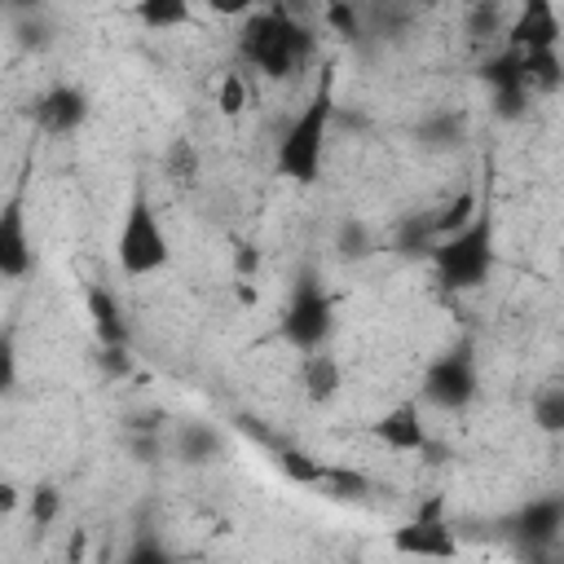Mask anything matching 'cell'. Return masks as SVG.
I'll return each instance as SVG.
<instances>
[{"mask_svg":"<svg viewBox=\"0 0 564 564\" xmlns=\"http://www.w3.org/2000/svg\"><path fill=\"white\" fill-rule=\"evenodd\" d=\"M317 53V40L313 31L295 18V9L286 4H264V9H251L242 18V31H238V57L260 70L264 79H291L300 75Z\"/></svg>","mask_w":564,"mask_h":564,"instance_id":"obj_1","label":"cell"},{"mask_svg":"<svg viewBox=\"0 0 564 564\" xmlns=\"http://www.w3.org/2000/svg\"><path fill=\"white\" fill-rule=\"evenodd\" d=\"M330 123H335V75L326 70V75L317 79L313 97L304 101V110L286 123L278 150H273L278 176H286V181H295V185H313V181L322 176Z\"/></svg>","mask_w":564,"mask_h":564,"instance_id":"obj_2","label":"cell"},{"mask_svg":"<svg viewBox=\"0 0 564 564\" xmlns=\"http://www.w3.org/2000/svg\"><path fill=\"white\" fill-rule=\"evenodd\" d=\"M427 264H432V278H436L445 291H476V286H485L489 273H494V264H498V247H494V207L485 203L480 216H476L467 229L441 238V242L432 247Z\"/></svg>","mask_w":564,"mask_h":564,"instance_id":"obj_3","label":"cell"},{"mask_svg":"<svg viewBox=\"0 0 564 564\" xmlns=\"http://www.w3.org/2000/svg\"><path fill=\"white\" fill-rule=\"evenodd\" d=\"M115 260H119L123 278H150V273L167 269V260H172V242H167L163 220H159V212L145 194H132V203L119 220Z\"/></svg>","mask_w":564,"mask_h":564,"instance_id":"obj_4","label":"cell"},{"mask_svg":"<svg viewBox=\"0 0 564 564\" xmlns=\"http://www.w3.org/2000/svg\"><path fill=\"white\" fill-rule=\"evenodd\" d=\"M330 330H335V304H330L326 286L304 273V278L295 282L291 300H286V313H282V322H278V335H282L295 352L308 357V352H322V348H326Z\"/></svg>","mask_w":564,"mask_h":564,"instance_id":"obj_5","label":"cell"},{"mask_svg":"<svg viewBox=\"0 0 564 564\" xmlns=\"http://www.w3.org/2000/svg\"><path fill=\"white\" fill-rule=\"evenodd\" d=\"M388 546L401 560H423V564H449V560H458V533L445 520V498H427L405 524L392 529Z\"/></svg>","mask_w":564,"mask_h":564,"instance_id":"obj_6","label":"cell"},{"mask_svg":"<svg viewBox=\"0 0 564 564\" xmlns=\"http://www.w3.org/2000/svg\"><path fill=\"white\" fill-rule=\"evenodd\" d=\"M476 388H480V375H476L471 348H449L432 357L423 370V401L436 410H467Z\"/></svg>","mask_w":564,"mask_h":564,"instance_id":"obj_7","label":"cell"},{"mask_svg":"<svg viewBox=\"0 0 564 564\" xmlns=\"http://www.w3.org/2000/svg\"><path fill=\"white\" fill-rule=\"evenodd\" d=\"M480 79H485V88H489V101H494L498 119H520V115L529 110L533 93H529V84H524L520 53H511L507 44H502L494 57L480 62Z\"/></svg>","mask_w":564,"mask_h":564,"instance_id":"obj_8","label":"cell"},{"mask_svg":"<svg viewBox=\"0 0 564 564\" xmlns=\"http://www.w3.org/2000/svg\"><path fill=\"white\" fill-rule=\"evenodd\" d=\"M560 40H564V22L551 0H529L511 13V26H507L511 53H546V48H560Z\"/></svg>","mask_w":564,"mask_h":564,"instance_id":"obj_9","label":"cell"},{"mask_svg":"<svg viewBox=\"0 0 564 564\" xmlns=\"http://www.w3.org/2000/svg\"><path fill=\"white\" fill-rule=\"evenodd\" d=\"M88 119V97L79 84H48L35 106H31V123L44 132V137H70L79 132V123Z\"/></svg>","mask_w":564,"mask_h":564,"instance_id":"obj_10","label":"cell"},{"mask_svg":"<svg viewBox=\"0 0 564 564\" xmlns=\"http://www.w3.org/2000/svg\"><path fill=\"white\" fill-rule=\"evenodd\" d=\"M370 436H375L383 449H392V454H423V449L432 445L419 401H401V405H392L388 414H379V419L370 423Z\"/></svg>","mask_w":564,"mask_h":564,"instance_id":"obj_11","label":"cell"},{"mask_svg":"<svg viewBox=\"0 0 564 564\" xmlns=\"http://www.w3.org/2000/svg\"><path fill=\"white\" fill-rule=\"evenodd\" d=\"M516 538L520 546L529 551H551L564 533V498L560 494H546V498H529L520 511H516Z\"/></svg>","mask_w":564,"mask_h":564,"instance_id":"obj_12","label":"cell"},{"mask_svg":"<svg viewBox=\"0 0 564 564\" xmlns=\"http://www.w3.org/2000/svg\"><path fill=\"white\" fill-rule=\"evenodd\" d=\"M31 264H35V251H31V234H26V212L18 198H9L0 212V278L18 282L31 273Z\"/></svg>","mask_w":564,"mask_h":564,"instance_id":"obj_13","label":"cell"},{"mask_svg":"<svg viewBox=\"0 0 564 564\" xmlns=\"http://www.w3.org/2000/svg\"><path fill=\"white\" fill-rule=\"evenodd\" d=\"M84 308H88V322H93V335H97L101 348H128L132 326H128V317H123L119 295H115L106 282H93V286L84 291Z\"/></svg>","mask_w":564,"mask_h":564,"instance_id":"obj_14","label":"cell"},{"mask_svg":"<svg viewBox=\"0 0 564 564\" xmlns=\"http://www.w3.org/2000/svg\"><path fill=\"white\" fill-rule=\"evenodd\" d=\"M300 388H304V397H308L313 405L335 401V397H339V388H344V366H339V357H335L330 348L308 352V357H304V366H300Z\"/></svg>","mask_w":564,"mask_h":564,"instance_id":"obj_15","label":"cell"},{"mask_svg":"<svg viewBox=\"0 0 564 564\" xmlns=\"http://www.w3.org/2000/svg\"><path fill=\"white\" fill-rule=\"evenodd\" d=\"M273 463H278V471L291 480V485H300V489H326V476H330V463H322V458H313V454H304V449H295V445H278L273 449Z\"/></svg>","mask_w":564,"mask_h":564,"instance_id":"obj_16","label":"cell"},{"mask_svg":"<svg viewBox=\"0 0 564 564\" xmlns=\"http://www.w3.org/2000/svg\"><path fill=\"white\" fill-rule=\"evenodd\" d=\"M163 176H167L176 189H194V185L203 181V154H198V145H194L189 137L167 141V150H163Z\"/></svg>","mask_w":564,"mask_h":564,"instance_id":"obj_17","label":"cell"},{"mask_svg":"<svg viewBox=\"0 0 564 564\" xmlns=\"http://www.w3.org/2000/svg\"><path fill=\"white\" fill-rule=\"evenodd\" d=\"M520 70H524V84H529L533 97H546V93L564 88V57H560V48L520 53Z\"/></svg>","mask_w":564,"mask_h":564,"instance_id":"obj_18","label":"cell"},{"mask_svg":"<svg viewBox=\"0 0 564 564\" xmlns=\"http://www.w3.org/2000/svg\"><path fill=\"white\" fill-rule=\"evenodd\" d=\"M212 101H216V115H220V119H242V115L251 110V79H247V70H242V66H229V70L216 79Z\"/></svg>","mask_w":564,"mask_h":564,"instance_id":"obj_19","label":"cell"},{"mask_svg":"<svg viewBox=\"0 0 564 564\" xmlns=\"http://www.w3.org/2000/svg\"><path fill=\"white\" fill-rule=\"evenodd\" d=\"M529 419L546 436H564V383H546L529 401Z\"/></svg>","mask_w":564,"mask_h":564,"instance_id":"obj_20","label":"cell"},{"mask_svg":"<svg viewBox=\"0 0 564 564\" xmlns=\"http://www.w3.org/2000/svg\"><path fill=\"white\" fill-rule=\"evenodd\" d=\"M132 18H137L145 31H176V26H185V22L194 18V9H189L185 0H141V4L132 9Z\"/></svg>","mask_w":564,"mask_h":564,"instance_id":"obj_21","label":"cell"},{"mask_svg":"<svg viewBox=\"0 0 564 564\" xmlns=\"http://www.w3.org/2000/svg\"><path fill=\"white\" fill-rule=\"evenodd\" d=\"M176 454L185 463H207V458L220 454V436L212 427H203V423H181L176 427Z\"/></svg>","mask_w":564,"mask_h":564,"instance_id":"obj_22","label":"cell"},{"mask_svg":"<svg viewBox=\"0 0 564 564\" xmlns=\"http://www.w3.org/2000/svg\"><path fill=\"white\" fill-rule=\"evenodd\" d=\"M322 22L330 26V35H339V40H361V35H370L366 31V9L361 4H348V0H330L326 9H322Z\"/></svg>","mask_w":564,"mask_h":564,"instance_id":"obj_23","label":"cell"},{"mask_svg":"<svg viewBox=\"0 0 564 564\" xmlns=\"http://www.w3.org/2000/svg\"><path fill=\"white\" fill-rule=\"evenodd\" d=\"M463 22H467V35H471V40H489V35H502V40H507L511 13H507L502 4H467V9H463Z\"/></svg>","mask_w":564,"mask_h":564,"instance_id":"obj_24","label":"cell"},{"mask_svg":"<svg viewBox=\"0 0 564 564\" xmlns=\"http://www.w3.org/2000/svg\"><path fill=\"white\" fill-rule=\"evenodd\" d=\"M375 489V480L366 476V471H357V467H348V463H330V476H326V498H366Z\"/></svg>","mask_w":564,"mask_h":564,"instance_id":"obj_25","label":"cell"},{"mask_svg":"<svg viewBox=\"0 0 564 564\" xmlns=\"http://www.w3.org/2000/svg\"><path fill=\"white\" fill-rule=\"evenodd\" d=\"M26 516H31V529H48L57 516H62V489L40 480L31 494H26Z\"/></svg>","mask_w":564,"mask_h":564,"instance_id":"obj_26","label":"cell"},{"mask_svg":"<svg viewBox=\"0 0 564 564\" xmlns=\"http://www.w3.org/2000/svg\"><path fill=\"white\" fill-rule=\"evenodd\" d=\"M419 137H423V145H427V150H449L454 141H463V115H454V110L432 115V119H423Z\"/></svg>","mask_w":564,"mask_h":564,"instance_id":"obj_27","label":"cell"},{"mask_svg":"<svg viewBox=\"0 0 564 564\" xmlns=\"http://www.w3.org/2000/svg\"><path fill=\"white\" fill-rule=\"evenodd\" d=\"M115 564H176V555H172L154 533H141V538L123 551V560H115Z\"/></svg>","mask_w":564,"mask_h":564,"instance_id":"obj_28","label":"cell"},{"mask_svg":"<svg viewBox=\"0 0 564 564\" xmlns=\"http://www.w3.org/2000/svg\"><path fill=\"white\" fill-rule=\"evenodd\" d=\"M260 264H264L260 247H256V242H242V238H234V247H229V269H234V278H247V282H256V278H260Z\"/></svg>","mask_w":564,"mask_h":564,"instance_id":"obj_29","label":"cell"},{"mask_svg":"<svg viewBox=\"0 0 564 564\" xmlns=\"http://www.w3.org/2000/svg\"><path fill=\"white\" fill-rule=\"evenodd\" d=\"M234 304H238V308H256V304H260V286L247 282V278H234Z\"/></svg>","mask_w":564,"mask_h":564,"instance_id":"obj_30","label":"cell"},{"mask_svg":"<svg viewBox=\"0 0 564 564\" xmlns=\"http://www.w3.org/2000/svg\"><path fill=\"white\" fill-rule=\"evenodd\" d=\"M0 511H4V516H13V511H18V485H13V480H4V485H0Z\"/></svg>","mask_w":564,"mask_h":564,"instance_id":"obj_31","label":"cell"},{"mask_svg":"<svg viewBox=\"0 0 564 564\" xmlns=\"http://www.w3.org/2000/svg\"><path fill=\"white\" fill-rule=\"evenodd\" d=\"M176 564H207L203 555H176Z\"/></svg>","mask_w":564,"mask_h":564,"instance_id":"obj_32","label":"cell"},{"mask_svg":"<svg viewBox=\"0 0 564 564\" xmlns=\"http://www.w3.org/2000/svg\"><path fill=\"white\" fill-rule=\"evenodd\" d=\"M93 564H115V560H110V555H97V560H93Z\"/></svg>","mask_w":564,"mask_h":564,"instance_id":"obj_33","label":"cell"}]
</instances>
